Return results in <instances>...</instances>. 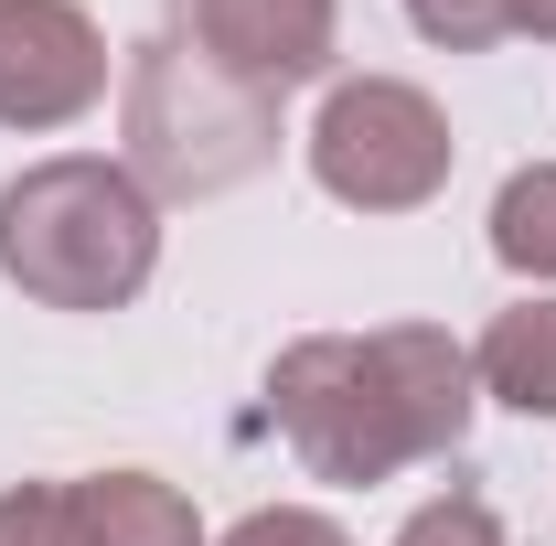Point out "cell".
Here are the masks:
<instances>
[{"instance_id":"obj_1","label":"cell","mask_w":556,"mask_h":546,"mask_svg":"<svg viewBox=\"0 0 556 546\" xmlns=\"http://www.w3.org/2000/svg\"><path fill=\"white\" fill-rule=\"evenodd\" d=\"M268 418L300 450L311 482L375 493L407 461H450L482 418L471 386V343L439 322H386V333H300L268 364Z\"/></svg>"},{"instance_id":"obj_2","label":"cell","mask_w":556,"mask_h":546,"mask_svg":"<svg viewBox=\"0 0 556 546\" xmlns=\"http://www.w3.org/2000/svg\"><path fill=\"white\" fill-rule=\"evenodd\" d=\"M161 269V204L129 161L54 150L0 183V278L43 311H129Z\"/></svg>"},{"instance_id":"obj_3","label":"cell","mask_w":556,"mask_h":546,"mask_svg":"<svg viewBox=\"0 0 556 546\" xmlns=\"http://www.w3.org/2000/svg\"><path fill=\"white\" fill-rule=\"evenodd\" d=\"M118 129H129V183L150 204H214L236 183H257L278 161V97H257L247 75H225L182 33V11L161 33H139L118 65Z\"/></svg>"},{"instance_id":"obj_4","label":"cell","mask_w":556,"mask_h":546,"mask_svg":"<svg viewBox=\"0 0 556 546\" xmlns=\"http://www.w3.org/2000/svg\"><path fill=\"white\" fill-rule=\"evenodd\" d=\"M460 139L439 119V97L407 75H332L321 119H311V183L353 214H417L450 194Z\"/></svg>"},{"instance_id":"obj_5","label":"cell","mask_w":556,"mask_h":546,"mask_svg":"<svg viewBox=\"0 0 556 546\" xmlns=\"http://www.w3.org/2000/svg\"><path fill=\"white\" fill-rule=\"evenodd\" d=\"M108 97V33L86 0H0V129H75Z\"/></svg>"},{"instance_id":"obj_6","label":"cell","mask_w":556,"mask_h":546,"mask_svg":"<svg viewBox=\"0 0 556 546\" xmlns=\"http://www.w3.org/2000/svg\"><path fill=\"white\" fill-rule=\"evenodd\" d=\"M182 33L225 75H247L257 97L321 86L343 54V0H182Z\"/></svg>"},{"instance_id":"obj_7","label":"cell","mask_w":556,"mask_h":546,"mask_svg":"<svg viewBox=\"0 0 556 546\" xmlns=\"http://www.w3.org/2000/svg\"><path fill=\"white\" fill-rule=\"evenodd\" d=\"M65 525H75V546H204L193 493L161 482V472H86V482H65Z\"/></svg>"},{"instance_id":"obj_8","label":"cell","mask_w":556,"mask_h":546,"mask_svg":"<svg viewBox=\"0 0 556 546\" xmlns=\"http://www.w3.org/2000/svg\"><path fill=\"white\" fill-rule=\"evenodd\" d=\"M471 386L514 418H556V289H525L514 311H492L471 343Z\"/></svg>"},{"instance_id":"obj_9","label":"cell","mask_w":556,"mask_h":546,"mask_svg":"<svg viewBox=\"0 0 556 546\" xmlns=\"http://www.w3.org/2000/svg\"><path fill=\"white\" fill-rule=\"evenodd\" d=\"M492 258L525 289H556V161L503 172V194H492Z\"/></svg>"},{"instance_id":"obj_10","label":"cell","mask_w":556,"mask_h":546,"mask_svg":"<svg viewBox=\"0 0 556 546\" xmlns=\"http://www.w3.org/2000/svg\"><path fill=\"white\" fill-rule=\"evenodd\" d=\"M407 22L439 44V54H492L503 33H525L514 0H407Z\"/></svg>"},{"instance_id":"obj_11","label":"cell","mask_w":556,"mask_h":546,"mask_svg":"<svg viewBox=\"0 0 556 546\" xmlns=\"http://www.w3.org/2000/svg\"><path fill=\"white\" fill-rule=\"evenodd\" d=\"M396 546H514V536H503V514H492L471 482H450V493H428L407 525H396Z\"/></svg>"},{"instance_id":"obj_12","label":"cell","mask_w":556,"mask_h":546,"mask_svg":"<svg viewBox=\"0 0 556 546\" xmlns=\"http://www.w3.org/2000/svg\"><path fill=\"white\" fill-rule=\"evenodd\" d=\"M225 546H353L321 504H257V514H236L225 525Z\"/></svg>"},{"instance_id":"obj_13","label":"cell","mask_w":556,"mask_h":546,"mask_svg":"<svg viewBox=\"0 0 556 546\" xmlns=\"http://www.w3.org/2000/svg\"><path fill=\"white\" fill-rule=\"evenodd\" d=\"M0 546H75L65 482H11V493H0Z\"/></svg>"},{"instance_id":"obj_14","label":"cell","mask_w":556,"mask_h":546,"mask_svg":"<svg viewBox=\"0 0 556 546\" xmlns=\"http://www.w3.org/2000/svg\"><path fill=\"white\" fill-rule=\"evenodd\" d=\"M514 11H525V33H546V44H556V0H514Z\"/></svg>"}]
</instances>
